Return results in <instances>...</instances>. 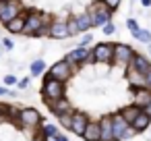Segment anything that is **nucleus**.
Instances as JSON below:
<instances>
[{"instance_id": "6ab92c4d", "label": "nucleus", "mask_w": 151, "mask_h": 141, "mask_svg": "<svg viewBox=\"0 0 151 141\" xmlns=\"http://www.w3.org/2000/svg\"><path fill=\"white\" fill-rule=\"evenodd\" d=\"M99 122V141H114L112 139V122H110V116H104Z\"/></svg>"}, {"instance_id": "2eb2a0df", "label": "nucleus", "mask_w": 151, "mask_h": 141, "mask_svg": "<svg viewBox=\"0 0 151 141\" xmlns=\"http://www.w3.org/2000/svg\"><path fill=\"white\" fill-rule=\"evenodd\" d=\"M48 108H50L56 116H60V114H73V112H75V110H73V104H70L66 98H60V100L52 102Z\"/></svg>"}, {"instance_id": "b1692460", "label": "nucleus", "mask_w": 151, "mask_h": 141, "mask_svg": "<svg viewBox=\"0 0 151 141\" xmlns=\"http://www.w3.org/2000/svg\"><path fill=\"white\" fill-rule=\"evenodd\" d=\"M132 35H134V40H139V42H143V44H151V31H149V29H139V31H134Z\"/></svg>"}, {"instance_id": "423d86ee", "label": "nucleus", "mask_w": 151, "mask_h": 141, "mask_svg": "<svg viewBox=\"0 0 151 141\" xmlns=\"http://www.w3.org/2000/svg\"><path fill=\"white\" fill-rule=\"evenodd\" d=\"M19 124L21 127H25V129H33V127H37L40 122H42V114L35 110V108H23V110H19Z\"/></svg>"}, {"instance_id": "f704fd0d", "label": "nucleus", "mask_w": 151, "mask_h": 141, "mask_svg": "<svg viewBox=\"0 0 151 141\" xmlns=\"http://www.w3.org/2000/svg\"><path fill=\"white\" fill-rule=\"evenodd\" d=\"M17 85H19V87H21V89H27V85H29V79H27V77H25V79H21V81H19V83H17Z\"/></svg>"}, {"instance_id": "79ce46f5", "label": "nucleus", "mask_w": 151, "mask_h": 141, "mask_svg": "<svg viewBox=\"0 0 151 141\" xmlns=\"http://www.w3.org/2000/svg\"><path fill=\"white\" fill-rule=\"evenodd\" d=\"M147 46H149V54H151V44H147Z\"/></svg>"}, {"instance_id": "c85d7f7f", "label": "nucleus", "mask_w": 151, "mask_h": 141, "mask_svg": "<svg viewBox=\"0 0 151 141\" xmlns=\"http://www.w3.org/2000/svg\"><path fill=\"white\" fill-rule=\"evenodd\" d=\"M126 27L130 29V33H134V31H139V29H141V27H139V23H137L134 19H128V21H126Z\"/></svg>"}, {"instance_id": "a19ab883", "label": "nucleus", "mask_w": 151, "mask_h": 141, "mask_svg": "<svg viewBox=\"0 0 151 141\" xmlns=\"http://www.w3.org/2000/svg\"><path fill=\"white\" fill-rule=\"evenodd\" d=\"M0 2H6V4H11V2H19V0H0Z\"/></svg>"}, {"instance_id": "473e14b6", "label": "nucleus", "mask_w": 151, "mask_h": 141, "mask_svg": "<svg viewBox=\"0 0 151 141\" xmlns=\"http://www.w3.org/2000/svg\"><path fill=\"white\" fill-rule=\"evenodd\" d=\"M0 95H15V91H11L9 87H0Z\"/></svg>"}, {"instance_id": "aec40b11", "label": "nucleus", "mask_w": 151, "mask_h": 141, "mask_svg": "<svg viewBox=\"0 0 151 141\" xmlns=\"http://www.w3.org/2000/svg\"><path fill=\"white\" fill-rule=\"evenodd\" d=\"M126 81L130 83L132 89H137V87H145V77L139 75L137 71H132L130 67H126Z\"/></svg>"}, {"instance_id": "dca6fc26", "label": "nucleus", "mask_w": 151, "mask_h": 141, "mask_svg": "<svg viewBox=\"0 0 151 141\" xmlns=\"http://www.w3.org/2000/svg\"><path fill=\"white\" fill-rule=\"evenodd\" d=\"M149 124H151V116H149V114H145V112L141 110V112L137 114V118L132 120L130 129H132L134 133H143V131H145V129H147Z\"/></svg>"}, {"instance_id": "9b49d317", "label": "nucleus", "mask_w": 151, "mask_h": 141, "mask_svg": "<svg viewBox=\"0 0 151 141\" xmlns=\"http://www.w3.org/2000/svg\"><path fill=\"white\" fill-rule=\"evenodd\" d=\"M91 58V50L89 48H85V46H79V48H75V50H70L68 52V56L64 58L70 67L73 64H83L85 60H89Z\"/></svg>"}, {"instance_id": "412c9836", "label": "nucleus", "mask_w": 151, "mask_h": 141, "mask_svg": "<svg viewBox=\"0 0 151 141\" xmlns=\"http://www.w3.org/2000/svg\"><path fill=\"white\" fill-rule=\"evenodd\" d=\"M139 112H141V108H137L134 104H130V106H124V108H122L118 114H120V116L124 118V122L130 127V124H132V120L137 118V114H139Z\"/></svg>"}, {"instance_id": "ddd939ff", "label": "nucleus", "mask_w": 151, "mask_h": 141, "mask_svg": "<svg viewBox=\"0 0 151 141\" xmlns=\"http://www.w3.org/2000/svg\"><path fill=\"white\" fill-rule=\"evenodd\" d=\"M132 98H134L132 104L143 110L145 106L151 104V89H147V87H137V89H132Z\"/></svg>"}, {"instance_id": "c756f323", "label": "nucleus", "mask_w": 151, "mask_h": 141, "mask_svg": "<svg viewBox=\"0 0 151 141\" xmlns=\"http://www.w3.org/2000/svg\"><path fill=\"white\" fill-rule=\"evenodd\" d=\"M101 29H104V33L106 35H112L114 31H116V27H114V23L110 21V23H106V25H101Z\"/></svg>"}, {"instance_id": "e433bc0d", "label": "nucleus", "mask_w": 151, "mask_h": 141, "mask_svg": "<svg viewBox=\"0 0 151 141\" xmlns=\"http://www.w3.org/2000/svg\"><path fill=\"white\" fill-rule=\"evenodd\" d=\"M143 112H145V114H149V116H151V104H149V106H145V108H143Z\"/></svg>"}, {"instance_id": "2f4dec72", "label": "nucleus", "mask_w": 151, "mask_h": 141, "mask_svg": "<svg viewBox=\"0 0 151 141\" xmlns=\"http://www.w3.org/2000/svg\"><path fill=\"white\" fill-rule=\"evenodd\" d=\"M15 83H17V77H15V75H6V77H4V87L15 85Z\"/></svg>"}, {"instance_id": "7c9ffc66", "label": "nucleus", "mask_w": 151, "mask_h": 141, "mask_svg": "<svg viewBox=\"0 0 151 141\" xmlns=\"http://www.w3.org/2000/svg\"><path fill=\"white\" fill-rule=\"evenodd\" d=\"M9 116V104H0V120H4Z\"/></svg>"}, {"instance_id": "f03ea898", "label": "nucleus", "mask_w": 151, "mask_h": 141, "mask_svg": "<svg viewBox=\"0 0 151 141\" xmlns=\"http://www.w3.org/2000/svg\"><path fill=\"white\" fill-rule=\"evenodd\" d=\"M64 93H66L64 83H62V81H56V79H52V77L46 75V79H44V87H42V95H44L46 104L50 106L52 102L64 98Z\"/></svg>"}, {"instance_id": "c9c22d12", "label": "nucleus", "mask_w": 151, "mask_h": 141, "mask_svg": "<svg viewBox=\"0 0 151 141\" xmlns=\"http://www.w3.org/2000/svg\"><path fill=\"white\" fill-rule=\"evenodd\" d=\"M2 46L11 50V48H13V40H9V38H6V40H2Z\"/></svg>"}, {"instance_id": "4be33fe9", "label": "nucleus", "mask_w": 151, "mask_h": 141, "mask_svg": "<svg viewBox=\"0 0 151 141\" xmlns=\"http://www.w3.org/2000/svg\"><path fill=\"white\" fill-rule=\"evenodd\" d=\"M75 23H77V29L79 31H89L91 29V19H89L87 13L81 15V17H75Z\"/></svg>"}, {"instance_id": "a878e982", "label": "nucleus", "mask_w": 151, "mask_h": 141, "mask_svg": "<svg viewBox=\"0 0 151 141\" xmlns=\"http://www.w3.org/2000/svg\"><path fill=\"white\" fill-rule=\"evenodd\" d=\"M66 31H68V35H70V38L79 33V29H77V23H75V17H70V19L66 21Z\"/></svg>"}, {"instance_id": "a211bd4d", "label": "nucleus", "mask_w": 151, "mask_h": 141, "mask_svg": "<svg viewBox=\"0 0 151 141\" xmlns=\"http://www.w3.org/2000/svg\"><path fill=\"white\" fill-rule=\"evenodd\" d=\"M9 33H23V27H25V11L21 15H17L15 19H11L9 23H4Z\"/></svg>"}, {"instance_id": "393cba45", "label": "nucleus", "mask_w": 151, "mask_h": 141, "mask_svg": "<svg viewBox=\"0 0 151 141\" xmlns=\"http://www.w3.org/2000/svg\"><path fill=\"white\" fill-rule=\"evenodd\" d=\"M56 135H58V127L56 124H50L48 122V124L42 127V137H56Z\"/></svg>"}, {"instance_id": "0eeeda50", "label": "nucleus", "mask_w": 151, "mask_h": 141, "mask_svg": "<svg viewBox=\"0 0 151 141\" xmlns=\"http://www.w3.org/2000/svg\"><path fill=\"white\" fill-rule=\"evenodd\" d=\"M70 75H73V67H70L66 60L56 62V64L50 67V71H48V77H52V79H56V81H62V83H66V81L70 79Z\"/></svg>"}, {"instance_id": "6e6552de", "label": "nucleus", "mask_w": 151, "mask_h": 141, "mask_svg": "<svg viewBox=\"0 0 151 141\" xmlns=\"http://www.w3.org/2000/svg\"><path fill=\"white\" fill-rule=\"evenodd\" d=\"M134 50L126 44H114V54H112V62L116 64H122V67H128L130 58H132Z\"/></svg>"}, {"instance_id": "7ed1b4c3", "label": "nucleus", "mask_w": 151, "mask_h": 141, "mask_svg": "<svg viewBox=\"0 0 151 141\" xmlns=\"http://www.w3.org/2000/svg\"><path fill=\"white\" fill-rule=\"evenodd\" d=\"M87 15L91 19V27H101V25L112 21V13L106 9V4L101 0H95V2L87 9Z\"/></svg>"}, {"instance_id": "20e7f679", "label": "nucleus", "mask_w": 151, "mask_h": 141, "mask_svg": "<svg viewBox=\"0 0 151 141\" xmlns=\"http://www.w3.org/2000/svg\"><path fill=\"white\" fill-rule=\"evenodd\" d=\"M110 122H112V139L114 141H122V139H128L134 131L124 122V118L120 114H114L110 116Z\"/></svg>"}, {"instance_id": "5701e85b", "label": "nucleus", "mask_w": 151, "mask_h": 141, "mask_svg": "<svg viewBox=\"0 0 151 141\" xmlns=\"http://www.w3.org/2000/svg\"><path fill=\"white\" fill-rule=\"evenodd\" d=\"M44 71H46V62H44V60H33V62H31V67H29V73H31L33 77L42 75Z\"/></svg>"}, {"instance_id": "4c0bfd02", "label": "nucleus", "mask_w": 151, "mask_h": 141, "mask_svg": "<svg viewBox=\"0 0 151 141\" xmlns=\"http://www.w3.org/2000/svg\"><path fill=\"white\" fill-rule=\"evenodd\" d=\"M44 141H58V135L56 137H44Z\"/></svg>"}, {"instance_id": "f8f14e48", "label": "nucleus", "mask_w": 151, "mask_h": 141, "mask_svg": "<svg viewBox=\"0 0 151 141\" xmlns=\"http://www.w3.org/2000/svg\"><path fill=\"white\" fill-rule=\"evenodd\" d=\"M87 122H89V118H87V114L85 112H73L70 114V131L75 133V135H83V131H85V127H87Z\"/></svg>"}, {"instance_id": "72a5a7b5", "label": "nucleus", "mask_w": 151, "mask_h": 141, "mask_svg": "<svg viewBox=\"0 0 151 141\" xmlns=\"http://www.w3.org/2000/svg\"><path fill=\"white\" fill-rule=\"evenodd\" d=\"M89 44H91V35H89V33H87V35H85V38H83V40H81V46H85V48H87V46H89Z\"/></svg>"}, {"instance_id": "4468645a", "label": "nucleus", "mask_w": 151, "mask_h": 141, "mask_svg": "<svg viewBox=\"0 0 151 141\" xmlns=\"http://www.w3.org/2000/svg\"><path fill=\"white\" fill-rule=\"evenodd\" d=\"M48 35L54 38V40H64V38H68L66 21H52L50 27H48Z\"/></svg>"}, {"instance_id": "1a4fd4ad", "label": "nucleus", "mask_w": 151, "mask_h": 141, "mask_svg": "<svg viewBox=\"0 0 151 141\" xmlns=\"http://www.w3.org/2000/svg\"><path fill=\"white\" fill-rule=\"evenodd\" d=\"M128 67L132 69V71H137L139 75H147V73H151V60L147 58V56H143V54H132V58H130V62H128Z\"/></svg>"}, {"instance_id": "f257e3e1", "label": "nucleus", "mask_w": 151, "mask_h": 141, "mask_svg": "<svg viewBox=\"0 0 151 141\" xmlns=\"http://www.w3.org/2000/svg\"><path fill=\"white\" fill-rule=\"evenodd\" d=\"M50 23H52V21H50L48 15H44V13H37V11H25V27H23V33L35 38V33H37L42 27L50 25Z\"/></svg>"}, {"instance_id": "f3484780", "label": "nucleus", "mask_w": 151, "mask_h": 141, "mask_svg": "<svg viewBox=\"0 0 151 141\" xmlns=\"http://www.w3.org/2000/svg\"><path fill=\"white\" fill-rule=\"evenodd\" d=\"M81 137H83L85 141H99V122H95V120H89Z\"/></svg>"}, {"instance_id": "9d476101", "label": "nucleus", "mask_w": 151, "mask_h": 141, "mask_svg": "<svg viewBox=\"0 0 151 141\" xmlns=\"http://www.w3.org/2000/svg\"><path fill=\"white\" fill-rule=\"evenodd\" d=\"M21 13H23V9H21L19 2H11V4L0 2V21H2V23H9L11 19H15Z\"/></svg>"}, {"instance_id": "bb28decb", "label": "nucleus", "mask_w": 151, "mask_h": 141, "mask_svg": "<svg viewBox=\"0 0 151 141\" xmlns=\"http://www.w3.org/2000/svg\"><path fill=\"white\" fill-rule=\"evenodd\" d=\"M101 2L106 4V9L112 13V11H116L118 7H120V2H122V0H101Z\"/></svg>"}, {"instance_id": "58836bf2", "label": "nucleus", "mask_w": 151, "mask_h": 141, "mask_svg": "<svg viewBox=\"0 0 151 141\" xmlns=\"http://www.w3.org/2000/svg\"><path fill=\"white\" fill-rule=\"evenodd\" d=\"M141 4L143 7H151V0H141Z\"/></svg>"}, {"instance_id": "cd10ccee", "label": "nucleus", "mask_w": 151, "mask_h": 141, "mask_svg": "<svg viewBox=\"0 0 151 141\" xmlns=\"http://www.w3.org/2000/svg\"><path fill=\"white\" fill-rule=\"evenodd\" d=\"M58 120H60V124H62L64 129H70V114H60Z\"/></svg>"}, {"instance_id": "ea45409f", "label": "nucleus", "mask_w": 151, "mask_h": 141, "mask_svg": "<svg viewBox=\"0 0 151 141\" xmlns=\"http://www.w3.org/2000/svg\"><path fill=\"white\" fill-rule=\"evenodd\" d=\"M58 141H68V139H66L64 135H60V133H58Z\"/></svg>"}, {"instance_id": "39448f33", "label": "nucleus", "mask_w": 151, "mask_h": 141, "mask_svg": "<svg viewBox=\"0 0 151 141\" xmlns=\"http://www.w3.org/2000/svg\"><path fill=\"white\" fill-rule=\"evenodd\" d=\"M112 54H114V44H97L91 50V60L99 62V64H110Z\"/></svg>"}]
</instances>
